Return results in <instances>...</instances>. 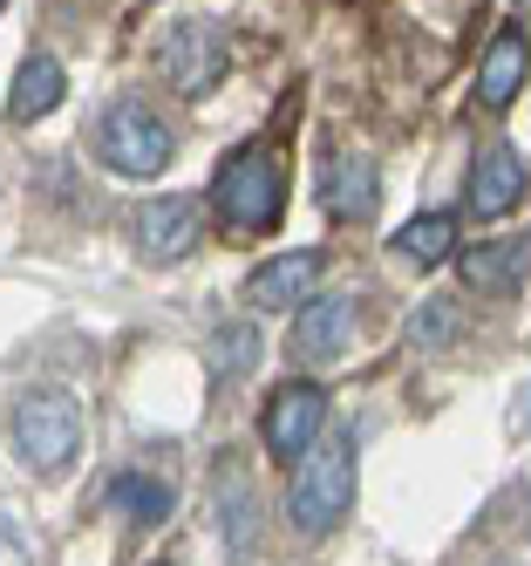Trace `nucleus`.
I'll list each match as a JSON object with an SVG mask.
<instances>
[{
  "label": "nucleus",
  "instance_id": "nucleus-17",
  "mask_svg": "<svg viewBox=\"0 0 531 566\" xmlns=\"http://www.w3.org/2000/svg\"><path fill=\"white\" fill-rule=\"evenodd\" d=\"M457 301H429V307H416V321H408V342L416 348H449L457 342Z\"/></svg>",
  "mask_w": 531,
  "mask_h": 566
},
{
  "label": "nucleus",
  "instance_id": "nucleus-18",
  "mask_svg": "<svg viewBox=\"0 0 531 566\" xmlns=\"http://www.w3.org/2000/svg\"><path fill=\"white\" fill-rule=\"evenodd\" d=\"M253 355H259V335L253 328H219V342H212V376L253 369Z\"/></svg>",
  "mask_w": 531,
  "mask_h": 566
},
{
  "label": "nucleus",
  "instance_id": "nucleus-10",
  "mask_svg": "<svg viewBox=\"0 0 531 566\" xmlns=\"http://www.w3.org/2000/svg\"><path fill=\"white\" fill-rule=\"evenodd\" d=\"M191 239H198V206L191 198H150L137 212V253L144 260H178V253H191Z\"/></svg>",
  "mask_w": 531,
  "mask_h": 566
},
{
  "label": "nucleus",
  "instance_id": "nucleus-11",
  "mask_svg": "<svg viewBox=\"0 0 531 566\" xmlns=\"http://www.w3.org/2000/svg\"><path fill=\"white\" fill-rule=\"evenodd\" d=\"M320 206L334 212V219H375V206H382V178H375V165L368 157H334L327 165V178H320Z\"/></svg>",
  "mask_w": 531,
  "mask_h": 566
},
{
  "label": "nucleus",
  "instance_id": "nucleus-8",
  "mask_svg": "<svg viewBox=\"0 0 531 566\" xmlns=\"http://www.w3.org/2000/svg\"><path fill=\"white\" fill-rule=\"evenodd\" d=\"M524 157L511 150V144H490L477 165H470V191H464V206L477 212V219H505L518 198H524Z\"/></svg>",
  "mask_w": 531,
  "mask_h": 566
},
{
  "label": "nucleus",
  "instance_id": "nucleus-13",
  "mask_svg": "<svg viewBox=\"0 0 531 566\" xmlns=\"http://www.w3.org/2000/svg\"><path fill=\"white\" fill-rule=\"evenodd\" d=\"M531 273V239H498V247H464V280L477 294H511Z\"/></svg>",
  "mask_w": 531,
  "mask_h": 566
},
{
  "label": "nucleus",
  "instance_id": "nucleus-19",
  "mask_svg": "<svg viewBox=\"0 0 531 566\" xmlns=\"http://www.w3.org/2000/svg\"><path fill=\"white\" fill-rule=\"evenodd\" d=\"M0 566H28V553H21V539H14V533H0Z\"/></svg>",
  "mask_w": 531,
  "mask_h": 566
},
{
  "label": "nucleus",
  "instance_id": "nucleus-20",
  "mask_svg": "<svg viewBox=\"0 0 531 566\" xmlns=\"http://www.w3.org/2000/svg\"><path fill=\"white\" fill-rule=\"evenodd\" d=\"M524 430H531V396H524Z\"/></svg>",
  "mask_w": 531,
  "mask_h": 566
},
{
  "label": "nucleus",
  "instance_id": "nucleus-9",
  "mask_svg": "<svg viewBox=\"0 0 531 566\" xmlns=\"http://www.w3.org/2000/svg\"><path fill=\"white\" fill-rule=\"evenodd\" d=\"M354 335V301L348 294H320L300 307V328H294V355L300 361H334Z\"/></svg>",
  "mask_w": 531,
  "mask_h": 566
},
{
  "label": "nucleus",
  "instance_id": "nucleus-1",
  "mask_svg": "<svg viewBox=\"0 0 531 566\" xmlns=\"http://www.w3.org/2000/svg\"><path fill=\"white\" fill-rule=\"evenodd\" d=\"M348 505H354V430H320V443L294 464V484H286V518L320 539L341 525Z\"/></svg>",
  "mask_w": 531,
  "mask_h": 566
},
{
  "label": "nucleus",
  "instance_id": "nucleus-14",
  "mask_svg": "<svg viewBox=\"0 0 531 566\" xmlns=\"http://www.w3.org/2000/svg\"><path fill=\"white\" fill-rule=\"evenodd\" d=\"M62 103V62L55 55H28L14 69V90H8V116L14 124H34V116H49Z\"/></svg>",
  "mask_w": 531,
  "mask_h": 566
},
{
  "label": "nucleus",
  "instance_id": "nucleus-15",
  "mask_svg": "<svg viewBox=\"0 0 531 566\" xmlns=\"http://www.w3.org/2000/svg\"><path fill=\"white\" fill-rule=\"evenodd\" d=\"M109 505L130 518V525H157V518H171V484L163 478H150V471H123V478H109Z\"/></svg>",
  "mask_w": 531,
  "mask_h": 566
},
{
  "label": "nucleus",
  "instance_id": "nucleus-16",
  "mask_svg": "<svg viewBox=\"0 0 531 566\" xmlns=\"http://www.w3.org/2000/svg\"><path fill=\"white\" fill-rule=\"evenodd\" d=\"M389 247L408 266H436V260H449V247H457V219H449V212H423V219H408Z\"/></svg>",
  "mask_w": 531,
  "mask_h": 566
},
{
  "label": "nucleus",
  "instance_id": "nucleus-6",
  "mask_svg": "<svg viewBox=\"0 0 531 566\" xmlns=\"http://www.w3.org/2000/svg\"><path fill=\"white\" fill-rule=\"evenodd\" d=\"M320 430H327V389L320 382H279L273 402H266V417H259L266 451L286 458V464H300L320 443Z\"/></svg>",
  "mask_w": 531,
  "mask_h": 566
},
{
  "label": "nucleus",
  "instance_id": "nucleus-4",
  "mask_svg": "<svg viewBox=\"0 0 531 566\" xmlns=\"http://www.w3.org/2000/svg\"><path fill=\"white\" fill-rule=\"evenodd\" d=\"M96 157L109 171H123V178H157L163 165H171V130H163L144 103H116L96 124Z\"/></svg>",
  "mask_w": 531,
  "mask_h": 566
},
{
  "label": "nucleus",
  "instance_id": "nucleus-2",
  "mask_svg": "<svg viewBox=\"0 0 531 566\" xmlns=\"http://www.w3.org/2000/svg\"><path fill=\"white\" fill-rule=\"evenodd\" d=\"M212 206L238 226V232H266L279 226V206H286V171H279V157L273 150H232L219 178H212Z\"/></svg>",
  "mask_w": 531,
  "mask_h": 566
},
{
  "label": "nucleus",
  "instance_id": "nucleus-12",
  "mask_svg": "<svg viewBox=\"0 0 531 566\" xmlns=\"http://www.w3.org/2000/svg\"><path fill=\"white\" fill-rule=\"evenodd\" d=\"M524 75H531V42L518 28H505L498 42L484 49V69H477V103L484 109H505L518 90H524Z\"/></svg>",
  "mask_w": 531,
  "mask_h": 566
},
{
  "label": "nucleus",
  "instance_id": "nucleus-3",
  "mask_svg": "<svg viewBox=\"0 0 531 566\" xmlns=\"http://www.w3.org/2000/svg\"><path fill=\"white\" fill-rule=\"evenodd\" d=\"M82 443V410L62 389H34L21 410H14V451L28 471H62Z\"/></svg>",
  "mask_w": 531,
  "mask_h": 566
},
{
  "label": "nucleus",
  "instance_id": "nucleus-5",
  "mask_svg": "<svg viewBox=\"0 0 531 566\" xmlns=\"http://www.w3.org/2000/svg\"><path fill=\"white\" fill-rule=\"evenodd\" d=\"M157 69L178 96H204L225 75V34L219 21H171L157 42Z\"/></svg>",
  "mask_w": 531,
  "mask_h": 566
},
{
  "label": "nucleus",
  "instance_id": "nucleus-7",
  "mask_svg": "<svg viewBox=\"0 0 531 566\" xmlns=\"http://www.w3.org/2000/svg\"><path fill=\"white\" fill-rule=\"evenodd\" d=\"M320 273H327V253H314V247H300V253H279V260H266L253 280H245V307H259V314L300 307V301L320 287Z\"/></svg>",
  "mask_w": 531,
  "mask_h": 566
}]
</instances>
